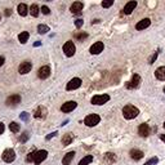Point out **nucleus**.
Listing matches in <instances>:
<instances>
[{
  "mask_svg": "<svg viewBox=\"0 0 165 165\" xmlns=\"http://www.w3.org/2000/svg\"><path fill=\"white\" fill-rule=\"evenodd\" d=\"M75 38L77 39V40H83V39H86V38H88V35H86V34H76Z\"/></svg>",
  "mask_w": 165,
  "mask_h": 165,
  "instance_id": "nucleus-32",
  "label": "nucleus"
},
{
  "mask_svg": "<svg viewBox=\"0 0 165 165\" xmlns=\"http://www.w3.org/2000/svg\"><path fill=\"white\" fill-rule=\"evenodd\" d=\"M41 12L44 13V14H49L50 11H49V8H48L47 5H44V6H41Z\"/></svg>",
  "mask_w": 165,
  "mask_h": 165,
  "instance_id": "nucleus-34",
  "label": "nucleus"
},
{
  "mask_svg": "<svg viewBox=\"0 0 165 165\" xmlns=\"http://www.w3.org/2000/svg\"><path fill=\"white\" fill-rule=\"evenodd\" d=\"M49 31V27L45 25H39L38 26V32L39 34H47V32Z\"/></svg>",
  "mask_w": 165,
  "mask_h": 165,
  "instance_id": "nucleus-28",
  "label": "nucleus"
},
{
  "mask_svg": "<svg viewBox=\"0 0 165 165\" xmlns=\"http://www.w3.org/2000/svg\"><path fill=\"white\" fill-rule=\"evenodd\" d=\"M40 44H41V43H40V41H36V43H35L34 45H35V47H39V45H40Z\"/></svg>",
  "mask_w": 165,
  "mask_h": 165,
  "instance_id": "nucleus-43",
  "label": "nucleus"
},
{
  "mask_svg": "<svg viewBox=\"0 0 165 165\" xmlns=\"http://www.w3.org/2000/svg\"><path fill=\"white\" fill-rule=\"evenodd\" d=\"M76 106H77V103H76V102L69 101V102L63 103L62 107H61V110H62V112H71L72 110H75V108H76Z\"/></svg>",
  "mask_w": 165,
  "mask_h": 165,
  "instance_id": "nucleus-13",
  "label": "nucleus"
},
{
  "mask_svg": "<svg viewBox=\"0 0 165 165\" xmlns=\"http://www.w3.org/2000/svg\"><path fill=\"white\" fill-rule=\"evenodd\" d=\"M157 54H159V53H157V52H155V53L152 54V56L150 57V59H148V63H151V64H152V63L155 62V61H156V58H157Z\"/></svg>",
  "mask_w": 165,
  "mask_h": 165,
  "instance_id": "nucleus-31",
  "label": "nucleus"
},
{
  "mask_svg": "<svg viewBox=\"0 0 165 165\" xmlns=\"http://www.w3.org/2000/svg\"><path fill=\"white\" fill-rule=\"evenodd\" d=\"M49 75H50V67L49 66H43L38 71V76L40 77V79H47V77H49Z\"/></svg>",
  "mask_w": 165,
  "mask_h": 165,
  "instance_id": "nucleus-12",
  "label": "nucleus"
},
{
  "mask_svg": "<svg viewBox=\"0 0 165 165\" xmlns=\"http://www.w3.org/2000/svg\"><path fill=\"white\" fill-rule=\"evenodd\" d=\"M32 69V63L28 62V61H25V62H21V64H19L18 67V72L22 74V75H25V74L30 72Z\"/></svg>",
  "mask_w": 165,
  "mask_h": 165,
  "instance_id": "nucleus-10",
  "label": "nucleus"
},
{
  "mask_svg": "<svg viewBox=\"0 0 165 165\" xmlns=\"http://www.w3.org/2000/svg\"><path fill=\"white\" fill-rule=\"evenodd\" d=\"M74 156H75V152L74 151H70V152H67L66 155H64V157L62 159V164L63 165H70V163L72 161Z\"/></svg>",
  "mask_w": 165,
  "mask_h": 165,
  "instance_id": "nucleus-20",
  "label": "nucleus"
},
{
  "mask_svg": "<svg viewBox=\"0 0 165 165\" xmlns=\"http://www.w3.org/2000/svg\"><path fill=\"white\" fill-rule=\"evenodd\" d=\"M72 140H74L72 134H70V133L64 134L63 137H62V143H63V146H69L71 142H72Z\"/></svg>",
  "mask_w": 165,
  "mask_h": 165,
  "instance_id": "nucleus-23",
  "label": "nucleus"
},
{
  "mask_svg": "<svg viewBox=\"0 0 165 165\" xmlns=\"http://www.w3.org/2000/svg\"><path fill=\"white\" fill-rule=\"evenodd\" d=\"M112 4H114V0H107V1H102V6L103 8H110Z\"/></svg>",
  "mask_w": 165,
  "mask_h": 165,
  "instance_id": "nucleus-30",
  "label": "nucleus"
},
{
  "mask_svg": "<svg viewBox=\"0 0 165 165\" xmlns=\"http://www.w3.org/2000/svg\"><path fill=\"white\" fill-rule=\"evenodd\" d=\"M138 134L141 137H147L150 134V127H148V124H141L140 128H138Z\"/></svg>",
  "mask_w": 165,
  "mask_h": 165,
  "instance_id": "nucleus-15",
  "label": "nucleus"
},
{
  "mask_svg": "<svg viewBox=\"0 0 165 165\" xmlns=\"http://www.w3.org/2000/svg\"><path fill=\"white\" fill-rule=\"evenodd\" d=\"M9 129H11V132H13V133H17V132H19V124L13 121L9 124Z\"/></svg>",
  "mask_w": 165,
  "mask_h": 165,
  "instance_id": "nucleus-27",
  "label": "nucleus"
},
{
  "mask_svg": "<svg viewBox=\"0 0 165 165\" xmlns=\"http://www.w3.org/2000/svg\"><path fill=\"white\" fill-rule=\"evenodd\" d=\"M108 101H110L108 94H98V96H94L92 98V103L96 106H101V105H103V103H106Z\"/></svg>",
  "mask_w": 165,
  "mask_h": 165,
  "instance_id": "nucleus-3",
  "label": "nucleus"
},
{
  "mask_svg": "<svg viewBox=\"0 0 165 165\" xmlns=\"http://www.w3.org/2000/svg\"><path fill=\"white\" fill-rule=\"evenodd\" d=\"M3 160L5 161V163H12V161H14L16 159V152L14 150H12V148H8V150H5L4 152L1 155Z\"/></svg>",
  "mask_w": 165,
  "mask_h": 165,
  "instance_id": "nucleus-6",
  "label": "nucleus"
},
{
  "mask_svg": "<svg viewBox=\"0 0 165 165\" xmlns=\"http://www.w3.org/2000/svg\"><path fill=\"white\" fill-rule=\"evenodd\" d=\"M150 25H151L150 19L144 18V19H142V21H140L137 25H135V28H137V30H144V28H147Z\"/></svg>",
  "mask_w": 165,
  "mask_h": 165,
  "instance_id": "nucleus-17",
  "label": "nucleus"
},
{
  "mask_svg": "<svg viewBox=\"0 0 165 165\" xmlns=\"http://www.w3.org/2000/svg\"><path fill=\"white\" fill-rule=\"evenodd\" d=\"M28 138V132H26V133H23V135L21 137V142H26Z\"/></svg>",
  "mask_w": 165,
  "mask_h": 165,
  "instance_id": "nucleus-35",
  "label": "nucleus"
},
{
  "mask_svg": "<svg viewBox=\"0 0 165 165\" xmlns=\"http://www.w3.org/2000/svg\"><path fill=\"white\" fill-rule=\"evenodd\" d=\"M4 62H5V59H4V57H0V67L4 64Z\"/></svg>",
  "mask_w": 165,
  "mask_h": 165,
  "instance_id": "nucleus-40",
  "label": "nucleus"
},
{
  "mask_svg": "<svg viewBox=\"0 0 165 165\" xmlns=\"http://www.w3.org/2000/svg\"><path fill=\"white\" fill-rule=\"evenodd\" d=\"M34 116L36 119H44L45 116H47V108L43 107V106H39V107L36 108V111H35Z\"/></svg>",
  "mask_w": 165,
  "mask_h": 165,
  "instance_id": "nucleus-16",
  "label": "nucleus"
},
{
  "mask_svg": "<svg viewBox=\"0 0 165 165\" xmlns=\"http://www.w3.org/2000/svg\"><path fill=\"white\" fill-rule=\"evenodd\" d=\"M56 134H57V132H53V133H52V134H49V135H48V137H47V140L49 141L50 138H52V137H54V135H56Z\"/></svg>",
  "mask_w": 165,
  "mask_h": 165,
  "instance_id": "nucleus-39",
  "label": "nucleus"
},
{
  "mask_svg": "<svg viewBox=\"0 0 165 165\" xmlns=\"http://www.w3.org/2000/svg\"><path fill=\"white\" fill-rule=\"evenodd\" d=\"M17 9H18L19 16H22V17L27 16V13H28V8H27V5H26V4H19Z\"/></svg>",
  "mask_w": 165,
  "mask_h": 165,
  "instance_id": "nucleus-22",
  "label": "nucleus"
},
{
  "mask_svg": "<svg viewBox=\"0 0 165 165\" xmlns=\"http://www.w3.org/2000/svg\"><path fill=\"white\" fill-rule=\"evenodd\" d=\"M6 106H12V107H14V106H17L18 103H21V96L19 94H13V96H9L8 98H6Z\"/></svg>",
  "mask_w": 165,
  "mask_h": 165,
  "instance_id": "nucleus-7",
  "label": "nucleus"
},
{
  "mask_svg": "<svg viewBox=\"0 0 165 165\" xmlns=\"http://www.w3.org/2000/svg\"><path fill=\"white\" fill-rule=\"evenodd\" d=\"M30 13H31V16H34V17H38L39 16V6L36 4H32L31 8H30Z\"/></svg>",
  "mask_w": 165,
  "mask_h": 165,
  "instance_id": "nucleus-26",
  "label": "nucleus"
},
{
  "mask_svg": "<svg viewBox=\"0 0 165 165\" xmlns=\"http://www.w3.org/2000/svg\"><path fill=\"white\" fill-rule=\"evenodd\" d=\"M135 6H137V1H129L128 4L124 6V11H123V13H125V14H130V13L134 11Z\"/></svg>",
  "mask_w": 165,
  "mask_h": 165,
  "instance_id": "nucleus-18",
  "label": "nucleus"
},
{
  "mask_svg": "<svg viewBox=\"0 0 165 165\" xmlns=\"http://www.w3.org/2000/svg\"><path fill=\"white\" fill-rule=\"evenodd\" d=\"M140 83H141V77H140V75L134 74L130 81L127 83V88H128V89H135V88H138V86H140Z\"/></svg>",
  "mask_w": 165,
  "mask_h": 165,
  "instance_id": "nucleus-9",
  "label": "nucleus"
},
{
  "mask_svg": "<svg viewBox=\"0 0 165 165\" xmlns=\"http://www.w3.org/2000/svg\"><path fill=\"white\" fill-rule=\"evenodd\" d=\"M75 50H76V48H75V44H74L72 41H67V43H64L63 52H64V54H66L67 57H72L74 54H75Z\"/></svg>",
  "mask_w": 165,
  "mask_h": 165,
  "instance_id": "nucleus-4",
  "label": "nucleus"
},
{
  "mask_svg": "<svg viewBox=\"0 0 165 165\" xmlns=\"http://www.w3.org/2000/svg\"><path fill=\"white\" fill-rule=\"evenodd\" d=\"M138 114H140V110H138L137 107H134V106H132V105H128L123 108V115H124V118L128 119V120L137 118Z\"/></svg>",
  "mask_w": 165,
  "mask_h": 165,
  "instance_id": "nucleus-1",
  "label": "nucleus"
},
{
  "mask_svg": "<svg viewBox=\"0 0 165 165\" xmlns=\"http://www.w3.org/2000/svg\"><path fill=\"white\" fill-rule=\"evenodd\" d=\"M4 129H5L4 124H3V123H0V134H3V133H4Z\"/></svg>",
  "mask_w": 165,
  "mask_h": 165,
  "instance_id": "nucleus-37",
  "label": "nucleus"
},
{
  "mask_svg": "<svg viewBox=\"0 0 165 165\" xmlns=\"http://www.w3.org/2000/svg\"><path fill=\"white\" fill-rule=\"evenodd\" d=\"M103 48H105V45H103L102 41H97L90 47V53L92 54H99L101 52H103Z\"/></svg>",
  "mask_w": 165,
  "mask_h": 165,
  "instance_id": "nucleus-11",
  "label": "nucleus"
},
{
  "mask_svg": "<svg viewBox=\"0 0 165 165\" xmlns=\"http://www.w3.org/2000/svg\"><path fill=\"white\" fill-rule=\"evenodd\" d=\"M48 156V151L40 150V151H35V156H34V163L35 164H41L43 161L47 159Z\"/></svg>",
  "mask_w": 165,
  "mask_h": 165,
  "instance_id": "nucleus-5",
  "label": "nucleus"
},
{
  "mask_svg": "<svg viewBox=\"0 0 165 165\" xmlns=\"http://www.w3.org/2000/svg\"><path fill=\"white\" fill-rule=\"evenodd\" d=\"M155 75H156V77L159 80H161V81H165V66L159 67V69L155 71Z\"/></svg>",
  "mask_w": 165,
  "mask_h": 165,
  "instance_id": "nucleus-21",
  "label": "nucleus"
},
{
  "mask_svg": "<svg viewBox=\"0 0 165 165\" xmlns=\"http://www.w3.org/2000/svg\"><path fill=\"white\" fill-rule=\"evenodd\" d=\"M143 156H144V154L142 152L141 150H135V148H134V150L130 151V157L133 160H141Z\"/></svg>",
  "mask_w": 165,
  "mask_h": 165,
  "instance_id": "nucleus-19",
  "label": "nucleus"
},
{
  "mask_svg": "<svg viewBox=\"0 0 165 165\" xmlns=\"http://www.w3.org/2000/svg\"><path fill=\"white\" fill-rule=\"evenodd\" d=\"M11 14H12L11 9H5V16H11Z\"/></svg>",
  "mask_w": 165,
  "mask_h": 165,
  "instance_id": "nucleus-41",
  "label": "nucleus"
},
{
  "mask_svg": "<svg viewBox=\"0 0 165 165\" xmlns=\"http://www.w3.org/2000/svg\"><path fill=\"white\" fill-rule=\"evenodd\" d=\"M92 161H93V156H92V155H88V156L83 157V159L80 160L79 165H88V164L92 163Z\"/></svg>",
  "mask_w": 165,
  "mask_h": 165,
  "instance_id": "nucleus-25",
  "label": "nucleus"
},
{
  "mask_svg": "<svg viewBox=\"0 0 165 165\" xmlns=\"http://www.w3.org/2000/svg\"><path fill=\"white\" fill-rule=\"evenodd\" d=\"M157 161H159V159H157V157H152V159H150L148 161H146V163H144V165H155V164H157Z\"/></svg>",
  "mask_w": 165,
  "mask_h": 165,
  "instance_id": "nucleus-29",
  "label": "nucleus"
},
{
  "mask_svg": "<svg viewBox=\"0 0 165 165\" xmlns=\"http://www.w3.org/2000/svg\"><path fill=\"white\" fill-rule=\"evenodd\" d=\"M164 93H165V88H164Z\"/></svg>",
  "mask_w": 165,
  "mask_h": 165,
  "instance_id": "nucleus-45",
  "label": "nucleus"
},
{
  "mask_svg": "<svg viewBox=\"0 0 165 165\" xmlns=\"http://www.w3.org/2000/svg\"><path fill=\"white\" fill-rule=\"evenodd\" d=\"M34 156H35V151L34 152H30L27 156V161H34Z\"/></svg>",
  "mask_w": 165,
  "mask_h": 165,
  "instance_id": "nucleus-36",
  "label": "nucleus"
},
{
  "mask_svg": "<svg viewBox=\"0 0 165 165\" xmlns=\"http://www.w3.org/2000/svg\"><path fill=\"white\" fill-rule=\"evenodd\" d=\"M71 13L72 14H76V16H79L80 13H81L83 11V3H80V1H75L72 5H71Z\"/></svg>",
  "mask_w": 165,
  "mask_h": 165,
  "instance_id": "nucleus-14",
  "label": "nucleus"
},
{
  "mask_svg": "<svg viewBox=\"0 0 165 165\" xmlns=\"http://www.w3.org/2000/svg\"><path fill=\"white\" fill-rule=\"evenodd\" d=\"M160 140L163 141V142H165V134H161V135H160Z\"/></svg>",
  "mask_w": 165,
  "mask_h": 165,
  "instance_id": "nucleus-42",
  "label": "nucleus"
},
{
  "mask_svg": "<svg viewBox=\"0 0 165 165\" xmlns=\"http://www.w3.org/2000/svg\"><path fill=\"white\" fill-rule=\"evenodd\" d=\"M0 18H1V17H0Z\"/></svg>",
  "mask_w": 165,
  "mask_h": 165,
  "instance_id": "nucleus-46",
  "label": "nucleus"
},
{
  "mask_svg": "<svg viewBox=\"0 0 165 165\" xmlns=\"http://www.w3.org/2000/svg\"><path fill=\"white\" fill-rule=\"evenodd\" d=\"M28 38H30V34H28L27 31H23V32H21V34L18 35V40L21 41V44H25L26 41L28 40Z\"/></svg>",
  "mask_w": 165,
  "mask_h": 165,
  "instance_id": "nucleus-24",
  "label": "nucleus"
},
{
  "mask_svg": "<svg viewBox=\"0 0 165 165\" xmlns=\"http://www.w3.org/2000/svg\"><path fill=\"white\" fill-rule=\"evenodd\" d=\"M21 118L23 119V120H27V112H22V115H21Z\"/></svg>",
  "mask_w": 165,
  "mask_h": 165,
  "instance_id": "nucleus-38",
  "label": "nucleus"
},
{
  "mask_svg": "<svg viewBox=\"0 0 165 165\" xmlns=\"http://www.w3.org/2000/svg\"><path fill=\"white\" fill-rule=\"evenodd\" d=\"M164 128H165V121H164Z\"/></svg>",
  "mask_w": 165,
  "mask_h": 165,
  "instance_id": "nucleus-44",
  "label": "nucleus"
},
{
  "mask_svg": "<svg viewBox=\"0 0 165 165\" xmlns=\"http://www.w3.org/2000/svg\"><path fill=\"white\" fill-rule=\"evenodd\" d=\"M99 121H101V118H99L98 115L93 114V115L86 116L85 120H84V124H85L86 127H96L97 124H99Z\"/></svg>",
  "mask_w": 165,
  "mask_h": 165,
  "instance_id": "nucleus-2",
  "label": "nucleus"
},
{
  "mask_svg": "<svg viewBox=\"0 0 165 165\" xmlns=\"http://www.w3.org/2000/svg\"><path fill=\"white\" fill-rule=\"evenodd\" d=\"M83 23H84V21H83V19H80V18H79V19H76V21H75V26H76L77 28L81 27Z\"/></svg>",
  "mask_w": 165,
  "mask_h": 165,
  "instance_id": "nucleus-33",
  "label": "nucleus"
},
{
  "mask_svg": "<svg viewBox=\"0 0 165 165\" xmlns=\"http://www.w3.org/2000/svg\"><path fill=\"white\" fill-rule=\"evenodd\" d=\"M80 85H81V80H80L79 77H74L72 80H70V81L67 83L66 89L67 90H75L77 88H80Z\"/></svg>",
  "mask_w": 165,
  "mask_h": 165,
  "instance_id": "nucleus-8",
  "label": "nucleus"
}]
</instances>
